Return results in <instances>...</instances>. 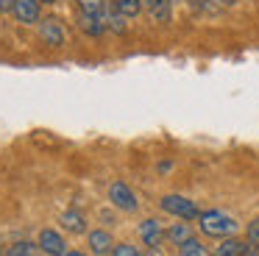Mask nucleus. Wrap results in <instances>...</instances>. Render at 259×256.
<instances>
[{"label":"nucleus","instance_id":"20","mask_svg":"<svg viewBox=\"0 0 259 256\" xmlns=\"http://www.w3.org/2000/svg\"><path fill=\"white\" fill-rule=\"evenodd\" d=\"M12 3H14V0H0V9H6V11H12Z\"/></svg>","mask_w":259,"mask_h":256},{"label":"nucleus","instance_id":"10","mask_svg":"<svg viewBox=\"0 0 259 256\" xmlns=\"http://www.w3.org/2000/svg\"><path fill=\"white\" fill-rule=\"evenodd\" d=\"M140 237H142V242H145L148 248H159V242H162V237H164L162 223L159 220H145L140 226Z\"/></svg>","mask_w":259,"mask_h":256},{"label":"nucleus","instance_id":"16","mask_svg":"<svg viewBox=\"0 0 259 256\" xmlns=\"http://www.w3.org/2000/svg\"><path fill=\"white\" fill-rule=\"evenodd\" d=\"M6 256H36V245H31V242H14L12 248L6 250Z\"/></svg>","mask_w":259,"mask_h":256},{"label":"nucleus","instance_id":"11","mask_svg":"<svg viewBox=\"0 0 259 256\" xmlns=\"http://www.w3.org/2000/svg\"><path fill=\"white\" fill-rule=\"evenodd\" d=\"M164 237H167L173 245H181V242H187V239L192 237V231H190V226H187V220H181V223H173V226L164 231Z\"/></svg>","mask_w":259,"mask_h":256},{"label":"nucleus","instance_id":"5","mask_svg":"<svg viewBox=\"0 0 259 256\" xmlns=\"http://www.w3.org/2000/svg\"><path fill=\"white\" fill-rule=\"evenodd\" d=\"M39 250H45L48 256H62L64 250H67V242H64V237L59 231H53V228H42L39 234Z\"/></svg>","mask_w":259,"mask_h":256},{"label":"nucleus","instance_id":"15","mask_svg":"<svg viewBox=\"0 0 259 256\" xmlns=\"http://www.w3.org/2000/svg\"><path fill=\"white\" fill-rule=\"evenodd\" d=\"M179 256H206V248H203L195 237H190L187 242L179 245Z\"/></svg>","mask_w":259,"mask_h":256},{"label":"nucleus","instance_id":"18","mask_svg":"<svg viewBox=\"0 0 259 256\" xmlns=\"http://www.w3.org/2000/svg\"><path fill=\"white\" fill-rule=\"evenodd\" d=\"M78 6H81V11L95 14V17H101V11H103V0H78Z\"/></svg>","mask_w":259,"mask_h":256},{"label":"nucleus","instance_id":"3","mask_svg":"<svg viewBox=\"0 0 259 256\" xmlns=\"http://www.w3.org/2000/svg\"><path fill=\"white\" fill-rule=\"evenodd\" d=\"M109 200H112V206H117V209H123V211H137V206H140L137 195L131 192V187L123 181H114L112 187H109Z\"/></svg>","mask_w":259,"mask_h":256},{"label":"nucleus","instance_id":"4","mask_svg":"<svg viewBox=\"0 0 259 256\" xmlns=\"http://www.w3.org/2000/svg\"><path fill=\"white\" fill-rule=\"evenodd\" d=\"M39 0H14L12 3V17L17 22H23V25H34V22H39Z\"/></svg>","mask_w":259,"mask_h":256},{"label":"nucleus","instance_id":"6","mask_svg":"<svg viewBox=\"0 0 259 256\" xmlns=\"http://www.w3.org/2000/svg\"><path fill=\"white\" fill-rule=\"evenodd\" d=\"M39 36L48 48H62L64 45V28L59 25V20H45V22H39Z\"/></svg>","mask_w":259,"mask_h":256},{"label":"nucleus","instance_id":"14","mask_svg":"<svg viewBox=\"0 0 259 256\" xmlns=\"http://www.w3.org/2000/svg\"><path fill=\"white\" fill-rule=\"evenodd\" d=\"M140 9H142V0H114V11L123 14V17L140 14Z\"/></svg>","mask_w":259,"mask_h":256},{"label":"nucleus","instance_id":"19","mask_svg":"<svg viewBox=\"0 0 259 256\" xmlns=\"http://www.w3.org/2000/svg\"><path fill=\"white\" fill-rule=\"evenodd\" d=\"M248 242H259V217L248 226Z\"/></svg>","mask_w":259,"mask_h":256},{"label":"nucleus","instance_id":"8","mask_svg":"<svg viewBox=\"0 0 259 256\" xmlns=\"http://www.w3.org/2000/svg\"><path fill=\"white\" fill-rule=\"evenodd\" d=\"M142 6L153 22H170L173 17V0H142Z\"/></svg>","mask_w":259,"mask_h":256},{"label":"nucleus","instance_id":"17","mask_svg":"<svg viewBox=\"0 0 259 256\" xmlns=\"http://www.w3.org/2000/svg\"><path fill=\"white\" fill-rule=\"evenodd\" d=\"M112 256H142V250L137 248V245H131V242H120V245L112 248Z\"/></svg>","mask_w":259,"mask_h":256},{"label":"nucleus","instance_id":"2","mask_svg":"<svg viewBox=\"0 0 259 256\" xmlns=\"http://www.w3.org/2000/svg\"><path fill=\"white\" fill-rule=\"evenodd\" d=\"M159 206H162V211L179 217V220H198V217H201L195 200L184 198V195H164V198L159 200Z\"/></svg>","mask_w":259,"mask_h":256},{"label":"nucleus","instance_id":"7","mask_svg":"<svg viewBox=\"0 0 259 256\" xmlns=\"http://www.w3.org/2000/svg\"><path fill=\"white\" fill-rule=\"evenodd\" d=\"M248 250H251L248 242H242L237 237H226V239H220V245H214L212 256H245Z\"/></svg>","mask_w":259,"mask_h":256},{"label":"nucleus","instance_id":"12","mask_svg":"<svg viewBox=\"0 0 259 256\" xmlns=\"http://www.w3.org/2000/svg\"><path fill=\"white\" fill-rule=\"evenodd\" d=\"M62 226L67 228V231H73V234H84L87 231L84 217H81L78 211H64V215H62Z\"/></svg>","mask_w":259,"mask_h":256},{"label":"nucleus","instance_id":"23","mask_svg":"<svg viewBox=\"0 0 259 256\" xmlns=\"http://www.w3.org/2000/svg\"><path fill=\"white\" fill-rule=\"evenodd\" d=\"M245 256H259V253H253V250H248V253Z\"/></svg>","mask_w":259,"mask_h":256},{"label":"nucleus","instance_id":"13","mask_svg":"<svg viewBox=\"0 0 259 256\" xmlns=\"http://www.w3.org/2000/svg\"><path fill=\"white\" fill-rule=\"evenodd\" d=\"M78 28H81V31H87V33H92V36H98V33L103 31V25L98 22V17L95 14H87V11H81V14H78Z\"/></svg>","mask_w":259,"mask_h":256},{"label":"nucleus","instance_id":"24","mask_svg":"<svg viewBox=\"0 0 259 256\" xmlns=\"http://www.w3.org/2000/svg\"><path fill=\"white\" fill-rule=\"evenodd\" d=\"M39 3H56V0H39Z\"/></svg>","mask_w":259,"mask_h":256},{"label":"nucleus","instance_id":"9","mask_svg":"<svg viewBox=\"0 0 259 256\" xmlns=\"http://www.w3.org/2000/svg\"><path fill=\"white\" fill-rule=\"evenodd\" d=\"M87 242H90V253H95V256H109L112 253V234L109 231L95 228V231H90Z\"/></svg>","mask_w":259,"mask_h":256},{"label":"nucleus","instance_id":"21","mask_svg":"<svg viewBox=\"0 0 259 256\" xmlns=\"http://www.w3.org/2000/svg\"><path fill=\"white\" fill-rule=\"evenodd\" d=\"M62 256H87V253H81V250H64Z\"/></svg>","mask_w":259,"mask_h":256},{"label":"nucleus","instance_id":"1","mask_svg":"<svg viewBox=\"0 0 259 256\" xmlns=\"http://www.w3.org/2000/svg\"><path fill=\"white\" fill-rule=\"evenodd\" d=\"M198 226H201L203 234H209V237H234L237 231V220L229 215H223V211L212 209V211H201V217H198Z\"/></svg>","mask_w":259,"mask_h":256},{"label":"nucleus","instance_id":"22","mask_svg":"<svg viewBox=\"0 0 259 256\" xmlns=\"http://www.w3.org/2000/svg\"><path fill=\"white\" fill-rule=\"evenodd\" d=\"M212 3H231V0H212Z\"/></svg>","mask_w":259,"mask_h":256}]
</instances>
